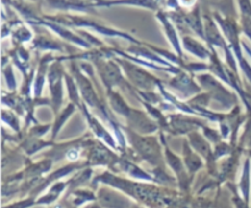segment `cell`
I'll return each mask as SVG.
<instances>
[{
  "instance_id": "1",
  "label": "cell",
  "mask_w": 251,
  "mask_h": 208,
  "mask_svg": "<svg viewBox=\"0 0 251 208\" xmlns=\"http://www.w3.org/2000/svg\"><path fill=\"white\" fill-rule=\"evenodd\" d=\"M240 191H242V196L248 203H249L250 197V166L249 162L245 163L244 171H243L242 181H240Z\"/></svg>"
},
{
  "instance_id": "2",
  "label": "cell",
  "mask_w": 251,
  "mask_h": 208,
  "mask_svg": "<svg viewBox=\"0 0 251 208\" xmlns=\"http://www.w3.org/2000/svg\"><path fill=\"white\" fill-rule=\"evenodd\" d=\"M33 203L34 202L32 200H24V201H20V202L9 206V207H4V208H28V207H31Z\"/></svg>"
}]
</instances>
